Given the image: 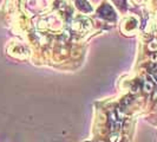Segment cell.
Here are the masks:
<instances>
[{"label":"cell","mask_w":157,"mask_h":142,"mask_svg":"<svg viewBox=\"0 0 157 142\" xmlns=\"http://www.w3.org/2000/svg\"><path fill=\"white\" fill-rule=\"evenodd\" d=\"M152 88H154L152 83H150V82H145V83H144V90H145L147 93H150V91L152 90Z\"/></svg>","instance_id":"1"},{"label":"cell","mask_w":157,"mask_h":142,"mask_svg":"<svg viewBox=\"0 0 157 142\" xmlns=\"http://www.w3.org/2000/svg\"><path fill=\"white\" fill-rule=\"evenodd\" d=\"M155 77L157 78V71H156V73H155Z\"/></svg>","instance_id":"2"}]
</instances>
